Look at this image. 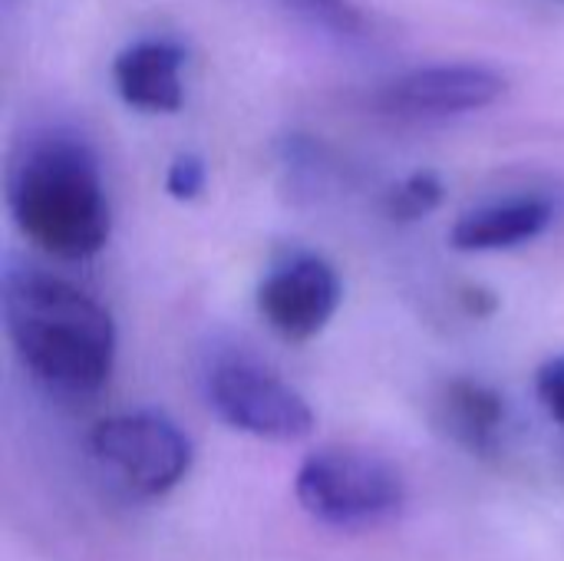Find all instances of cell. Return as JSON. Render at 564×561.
Masks as SVG:
<instances>
[{
    "instance_id": "cell-1",
    "label": "cell",
    "mask_w": 564,
    "mask_h": 561,
    "mask_svg": "<svg viewBox=\"0 0 564 561\" xmlns=\"http://www.w3.org/2000/svg\"><path fill=\"white\" fill-rule=\"evenodd\" d=\"M7 337L30 377L59 397L99 393L116 367V321L106 304L73 281L40 268H7L3 288Z\"/></svg>"
},
{
    "instance_id": "cell-2",
    "label": "cell",
    "mask_w": 564,
    "mask_h": 561,
    "mask_svg": "<svg viewBox=\"0 0 564 561\" xmlns=\"http://www.w3.org/2000/svg\"><path fill=\"white\" fill-rule=\"evenodd\" d=\"M7 208L26 241L63 261L99 255L112 235L102 165L89 142L63 129L26 139L13 155Z\"/></svg>"
},
{
    "instance_id": "cell-3",
    "label": "cell",
    "mask_w": 564,
    "mask_h": 561,
    "mask_svg": "<svg viewBox=\"0 0 564 561\" xmlns=\"http://www.w3.org/2000/svg\"><path fill=\"white\" fill-rule=\"evenodd\" d=\"M294 496L314 522L357 532L377 529L403 513L406 479L377 453L327 446L297 466Z\"/></svg>"
},
{
    "instance_id": "cell-4",
    "label": "cell",
    "mask_w": 564,
    "mask_h": 561,
    "mask_svg": "<svg viewBox=\"0 0 564 561\" xmlns=\"http://www.w3.org/2000/svg\"><path fill=\"white\" fill-rule=\"evenodd\" d=\"M93 456L139 496H165L185 483L195 463L188 433L159 410L106 417L89 433Z\"/></svg>"
},
{
    "instance_id": "cell-5",
    "label": "cell",
    "mask_w": 564,
    "mask_h": 561,
    "mask_svg": "<svg viewBox=\"0 0 564 561\" xmlns=\"http://www.w3.org/2000/svg\"><path fill=\"white\" fill-rule=\"evenodd\" d=\"M208 407L221 423L268 443H297L314 433L311 403L251 357H225L205 377Z\"/></svg>"
},
{
    "instance_id": "cell-6",
    "label": "cell",
    "mask_w": 564,
    "mask_h": 561,
    "mask_svg": "<svg viewBox=\"0 0 564 561\" xmlns=\"http://www.w3.org/2000/svg\"><path fill=\"white\" fill-rule=\"evenodd\" d=\"M509 93V76L499 66L476 60L426 63L393 76L377 93V109L397 119L430 122L456 119L496 106Z\"/></svg>"
},
{
    "instance_id": "cell-7",
    "label": "cell",
    "mask_w": 564,
    "mask_h": 561,
    "mask_svg": "<svg viewBox=\"0 0 564 561\" xmlns=\"http://www.w3.org/2000/svg\"><path fill=\"white\" fill-rule=\"evenodd\" d=\"M254 301L258 314L278 337L304 344L334 321L344 301V284L324 258L297 255L264 274Z\"/></svg>"
},
{
    "instance_id": "cell-8",
    "label": "cell",
    "mask_w": 564,
    "mask_h": 561,
    "mask_svg": "<svg viewBox=\"0 0 564 561\" xmlns=\"http://www.w3.org/2000/svg\"><path fill=\"white\" fill-rule=\"evenodd\" d=\"M185 46L165 36H145L122 46L112 60V83L126 106L152 116L178 112L185 103Z\"/></svg>"
},
{
    "instance_id": "cell-9",
    "label": "cell",
    "mask_w": 564,
    "mask_h": 561,
    "mask_svg": "<svg viewBox=\"0 0 564 561\" xmlns=\"http://www.w3.org/2000/svg\"><path fill=\"white\" fill-rule=\"evenodd\" d=\"M555 222V202L545 195H512L469 208L449 228V245L463 255L509 251L535 241Z\"/></svg>"
},
{
    "instance_id": "cell-10",
    "label": "cell",
    "mask_w": 564,
    "mask_h": 561,
    "mask_svg": "<svg viewBox=\"0 0 564 561\" xmlns=\"http://www.w3.org/2000/svg\"><path fill=\"white\" fill-rule=\"evenodd\" d=\"M440 427L473 456H492L506 430V397L482 380L456 377L440 393Z\"/></svg>"
},
{
    "instance_id": "cell-11",
    "label": "cell",
    "mask_w": 564,
    "mask_h": 561,
    "mask_svg": "<svg viewBox=\"0 0 564 561\" xmlns=\"http://www.w3.org/2000/svg\"><path fill=\"white\" fill-rule=\"evenodd\" d=\"M443 195H446L443 179L436 172H430V169H420V172H410L403 182H397L387 192L383 212H387L390 222L410 225V222H420V218L433 215L443 205Z\"/></svg>"
},
{
    "instance_id": "cell-12",
    "label": "cell",
    "mask_w": 564,
    "mask_h": 561,
    "mask_svg": "<svg viewBox=\"0 0 564 561\" xmlns=\"http://www.w3.org/2000/svg\"><path fill=\"white\" fill-rule=\"evenodd\" d=\"M208 185V165L195 152H178L165 172V192L175 202H195Z\"/></svg>"
},
{
    "instance_id": "cell-13",
    "label": "cell",
    "mask_w": 564,
    "mask_h": 561,
    "mask_svg": "<svg viewBox=\"0 0 564 561\" xmlns=\"http://www.w3.org/2000/svg\"><path fill=\"white\" fill-rule=\"evenodd\" d=\"M535 393L549 417L564 427V357H552L535 374Z\"/></svg>"
},
{
    "instance_id": "cell-14",
    "label": "cell",
    "mask_w": 564,
    "mask_h": 561,
    "mask_svg": "<svg viewBox=\"0 0 564 561\" xmlns=\"http://www.w3.org/2000/svg\"><path fill=\"white\" fill-rule=\"evenodd\" d=\"M301 7H307L317 20H324L327 26L340 30V33H357L364 26L360 10L350 0H297Z\"/></svg>"
},
{
    "instance_id": "cell-15",
    "label": "cell",
    "mask_w": 564,
    "mask_h": 561,
    "mask_svg": "<svg viewBox=\"0 0 564 561\" xmlns=\"http://www.w3.org/2000/svg\"><path fill=\"white\" fill-rule=\"evenodd\" d=\"M7 3H13V0H7Z\"/></svg>"
}]
</instances>
